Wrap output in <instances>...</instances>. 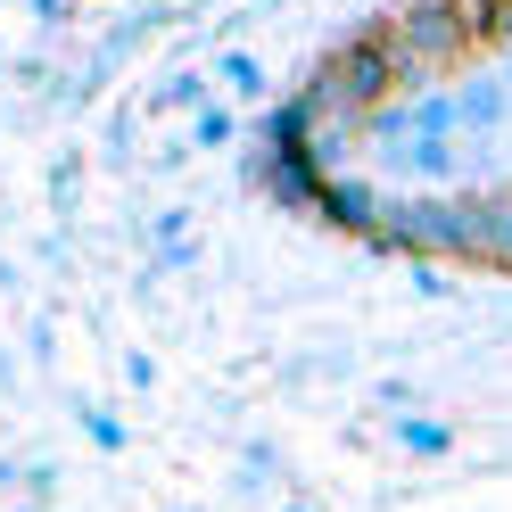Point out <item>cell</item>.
Segmentation results:
<instances>
[{
    "mask_svg": "<svg viewBox=\"0 0 512 512\" xmlns=\"http://www.w3.org/2000/svg\"><path fill=\"white\" fill-rule=\"evenodd\" d=\"M248 182L265 190L281 215H314V199H323V174H314L306 157H273V149H248Z\"/></svg>",
    "mask_w": 512,
    "mask_h": 512,
    "instance_id": "6",
    "label": "cell"
},
{
    "mask_svg": "<svg viewBox=\"0 0 512 512\" xmlns=\"http://www.w3.org/2000/svg\"><path fill=\"white\" fill-rule=\"evenodd\" d=\"M9 512H50V504H34V496H25V504H9Z\"/></svg>",
    "mask_w": 512,
    "mask_h": 512,
    "instance_id": "27",
    "label": "cell"
},
{
    "mask_svg": "<svg viewBox=\"0 0 512 512\" xmlns=\"http://www.w3.org/2000/svg\"><path fill=\"white\" fill-rule=\"evenodd\" d=\"M380 405H389V413H413V389H405V380H380V389H372Z\"/></svg>",
    "mask_w": 512,
    "mask_h": 512,
    "instance_id": "23",
    "label": "cell"
},
{
    "mask_svg": "<svg viewBox=\"0 0 512 512\" xmlns=\"http://www.w3.org/2000/svg\"><path fill=\"white\" fill-rule=\"evenodd\" d=\"M389 438L405 446V455H422V463L455 455V422H438V413H397V422H389Z\"/></svg>",
    "mask_w": 512,
    "mask_h": 512,
    "instance_id": "11",
    "label": "cell"
},
{
    "mask_svg": "<svg viewBox=\"0 0 512 512\" xmlns=\"http://www.w3.org/2000/svg\"><path fill=\"white\" fill-rule=\"evenodd\" d=\"M463 215H471V256L463 265L512 273V190H463Z\"/></svg>",
    "mask_w": 512,
    "mask_h": 512,
    "instance_id": "4",
    "label": "cell"
},
{
    "mask_svg": "<svg viewBox=\"0 0 512 512\" xmlns=\"http://www.w3.org/2000/svg\"><path fill=\"white\" fill-rule=\"evenodd\" d=\"M356 149H364V116L356 108H331V116H314V133H306V166L314 174H356Z\"/></svg>",
    "mask_w": 512,
    "mask_h": 512,
    "instance_id": "7",
    "label": "cell"
},
{
    "mask_svg": "<svg viewBox=\"0 0 512 512\" xmlns=\"http://www.w3.org/2000/svg\"><path fill=\"white\" fill-rule=\"evenodd\" d=\"M364 248L405 256V265H463L471 256V215H463L455 190H405V199H380V232Z\"/></svg>",
    "mask_w": 512,
    "mask_h": 512,
    "instance_id": "2",
    "label": "cell"
},
{
    "mask_svg": "<svg viewBox=\"0 0 512 512\" xmlns=\"http://www.w3.org/2000/svg\"><path fill=\"white\" fill-rule=\"evenodd\" d=\"M25 356H34V364H50V356H58V331H50V323H34V339H25Z\"/></svg>",
    "mask_w": 512,
    "mask_h": 512,
    "instance_id": "22",
    "label": "cell"
},
{
    "mask_svg": "<svg viewBox=\"0 0 512 512\" xmlns=\"http://www.w3.org/2000/svg\"><path fill=\"white\" fill-rule=\"evenodd\" d=\"M149 240H157V248H166V240H190V207H157V215H149Z\"/></svg>",
    "mask_w": 512,
    "mask_h": 512,
    "instance_id": "17",
    "label": "cell"
},
{
    "mask_svg": "<svg viewBox=\"0 0 512 512\" xmlns=\"http://www.w3.org/2000/svg\"><path fill=\"white\" fill-rule=\"evenodd\" d=\"M314 83H323L339 108H356V116L389 108V100H397V50H389V34H380V25L347 34V42L323 58V67H314Z\"/></svg>",
    "mask_w": 512,
    "mask_h": 512,
    "instance_id": "3",
    "label": "cell"
},
{
    "mask_svg": "<svg viewBox=\"0 0 512 512\" xmlns=\"http://www.w3.org/2000/svg\"><path fill=\"white\" fill-rule=\"evenodd\" d=\"M380 199H389L380 182H364V174H331L323 199H314V223H331V232H347V240H372V232H380Z\"/></svg>",
    "mask_w": 512,
    "mask_h": 512,
    "instance_id": "5",
    "label": "cell"
},
{
    "mask_svg": "<svg viewBox=\"0 0 512 512\" xmlns=\"http://www.w3.org/2000/svg\"><path fill=\"white\" fill-rule=\"evenodd\" d=\"M215 83L232 91V100H265L273 108V75H265V58H256V50H215Z\"/></svg>",
    "mask_w": 512,
    "mask_h": 512,
    "instance_id": "10",
    "label": "cell"
},
{
    "mask_svg": "<svg viewBox=\"0 0 512 512\" xmlns=\"http://www.w3.org/2000/svg\"><path fill=\"white\" fill-rule=\"evenodd\" d=\"M306 133H314V108L298 100V91L256 116V149H273V157H306Z\"/></svg>",
    "mask_w": 512,
    "mask_h": 512,
    "instance_id": "9",
    "label": "cell"
},
{
    "mask_svg": "<svg viewBox=\"0 0 512 512\" xmlns=\"http://www.w3.org/2000/svg\"><path fill=\"white\" fill-rule=\"evenodd\" d=\"M455 116H463L471 141H496L504 124H512V91H504V75H471V83H455Z\"/></svg>",
    "mask_w": 512,
    "mask_h": 512,
    "instance_id": "8",
    "label": "cell"
},
{
    "mask_svg": "<svg viewBox=\"0 0 512 512\" xmlns=\"http://www.w3.org/2000/svg\"><path fill=\"white\" fill-rule=\"evenodd\" d=\"M405 116H413V141H455L463 133L455 91H422V100H405Z\"/></svg>",
    "mask_w": 512,
    "mask_h": 512,
    "instance_id": "12",
    "label": "cell"
},
{
    "mask_svg": "<svg viewBox=\"0 0 512 512\" xmlns=\"http://www.w3.org/2000/svg\"><path fill=\"white\" fill-rule=\"evenodd\" d=\"M496 75H504V91H512V50H504V67H496Z\"/></svg>",
    "mask_w": 512,
    "mask_h": 512,
    "instance_id": "28",
    "label": "cell"
},
{
    "mask_svg": "<svg viewBox=\"0 0 512 512\" xmlns=\"http://www.w3.org/2000/svg\"><path fill=\"white\" fill-rule=\"evenodd\" d=\"M124 380H133V389L149 397V389H157V356H141V347H133V356H124Z\"/></svg>",
    "mask_w": 512,
    "mask_h": 512,
    "instance_id": "20",
    "label": "cell"
},
{
    "mask_svg": "<svg viewBox=\"0 0 512 512\" xmlns=\"http://www.w3.org/2000/svg\"><path fill=\"white\" fill-rule=\"evenodd\" d=\"M0 496H25V463H9V455H0Z\"/></svg>",
    "mask_w": 512,
    "mask_h": 512,
    "instance_id": "25",
    "label": "cell"
},
{
    "mask_svg": "<svg viewBox=\"0 0 512 512\" xmlns=\"http://www.w3.org/2000/svg\"><path fill=\"white\" fill-rule=\"evenodd\" d=\"M413 290H422V298H446V290H455V281H446L438 265H413Z\"/></svg>",
    "mask_w": 512,
    "mask_h": 512,
    "instance_id": "21",
    "label": "cell"
},
{
    "mask_svg": "<svg viewBox=\"0 0 512 512\" xmlns=\"http://www.w3.org/2000/svg\"><path fill=\"white\" fill-rule=\"evenodd\" d=\"M463 17L479 50H512V0H463Z\"/></svg>",
    "mask_w": 512,
    "mask_h": 512,
    "instance_id": "13",
    "label": "cell"
},
{
    "mask_svg": "<svg viewBox=\"0 0 512 512\" xmlns=\"http://www.w3.org/2000/svg\"><path fill=\"white\" fill-rule=\"evenodd\" d=\"M380 34H389V50H397V100L438 91V75H455L479 50L463 0H397V9L380 17Z\"/></svg>",
    "mask_w": 512,
    "mask_h": 512,
    "instance_id": "1",
    "label": "cell"
},
{
    "mask_svg": "<svg viewBox=\"0 0 512 512\" xmlns=\"http://www.w3.org/2000/svg\"><path fill=\"white\" fill-rule=\"evenodd\" d=\"M75 422H83V438H91V446H100V455H124V438H133V430H124V422H116V413H108V405H91V397L75 405Z\"/></svg>",
    "mask_w": 512,
    "mask_h": 512,
    "instance_id": "16",
    "label": "cell"
},
{
    "mask_svg": "<svg viewBox=\"0 0 512 512\" xmlns=\"http://www.w3.org/2000/svg\"><path fill=\"white\" fill-rule=\"evenodd\" d=\"M25 496L50 504V496H58V463H25Z\"/></svg>",
    "mask_w": 512,
    "mask_h": 512,
    "instance_id": "19",
    "label": "cell"
},
{
    "mask_svg": "<svg viewBox=\"0 0 512 512\" xmlns=\"http://www.w3.org/2000/svg\"><path fill=\"white\" fill-rule=\"evenodd\" d=\"M25 9H34L42 25H67V17H75V0H25Z\"/></svg>",
    "mask_w": 512,
    "mask_h": 512,
    "instance_id": "24",
    "label": "cell"
},
{
    "mask_svg": "<svg viewBox=\"0 0 512 512\" xmlns=\"http://www.w3.org/2000/svg\"><path fill=\"white\" fill-rule=\"evenodd\" d=\"M232 141H240V116L223 100H207L199 116H190V149H232Z\"/></svg>",
    "mask_w": 512,
    "mask_h": 512,
    "instance_id": "15",
    "label": "cell"
},
{
    "mask_svg": "<svg viewBox=\"0 0 512 512\" xmlns=\"http://www.w3.org/2000/svg\"><path fill=\"white\" fill-rule=\"evenodd\" d=\"M75 182H83V157H58V166H50V199L67 207V199H75Z\"/></svg>",
    "mask_w": 512,
    "mask_h": 512,
    "instance_id": "18",
    "label": "cell"
},
{
    "mask_svg": "<svg viewBox=\"0 0 512 512\" xmlns=\"http://www.w3.org/2000/svg\"><path fill=\"white\" fill-rule=\"evenodd\" d=\"M174 512H199V504H174Z\"/></svg>",
    "mask_w": 512,
    "mask_h": 512,
    "instance_id": "30",
    "label": "cell"
},
{
    "mask_svg": "<svg viewBox=\"0 0 512 512\" xmlns=\"http://www.w3.org/2000/svg\"><path fill=\"white\" fill-rule=\"evenodd\" d=\"M281 512H306V504H281Z\"/></svg>",
    "mask_w": 512,
    "mask_h": 512,
    "instance_id": "29",
    "label": "cell"
},
{
    "mask_svg": "<svg viewBox=\"0 0 512 512\" xmlns=\"http://www.w3.org/2000/svg\"><path fill=\"white\" fill-rule=\"evenodd\" d=\"M0 389H17V356H9V347H0Z\"/></svg>",
    "mask_w": 512,
    "mask_h": 512,
    "instance_id": "26",
    "label": "cell"
},
{
    "mask_svg": "<svg viewBox=\"0 0 512 512\" xmlns=\"http://www.w3.org/2000/svg\"><path fill=\"white\" fill-rule=\"evenodd\" d=\"M149 108H190V116H199V108H207V75H199V67H174L166 83L149 91Z\"/></svg>",
    "mask_w": 512,
    "mask_h": 512,
    "instance_id": "14",
    "label": "cell"
}]
</instances>
